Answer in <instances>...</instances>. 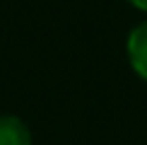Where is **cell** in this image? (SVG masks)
Listing matches in <instances>:
<instances>
[{
	"label": "cell",
	"mask_w": 147,
	"mask_h": 145,
	"mask_svg": "<svg viewBox=\"0 0 147 145\" xmlns=\"http://www.w3.org/2000/svg\"><path fill=\"white\" fill-rule=\"evenodd\" d=\"M0 145H32V133L22 119L3 114L0 116Z\"/></svg>",
	"instance_id": "cell-2"
},
{
	"label": "cell",
	"mask_w": 147,
	"mask_h": 145,
	"mask_svg": "<svg viewBox=\"0 0 147 145\" xmlns=\"http://www.w3.org/2000/svg\"><path fill=\"white\" fill-rule=\"evenodd\" d=\"M128 58L133 70L147 82V22H140L128 36Z\"/></svg>",
	"instance_id": "cell-1"
},
{
	"label": "cell",
	"mask_w": 147,
	"mask_h": 145,
	"mask_svg": "<svg viewBox=\"0 0 147 145\" xmlns=\"http://www.w3.org/2000/svg\"><path fill=\"white\" fill-rule=\"evenodd\" d=\"M130 5H135L138 10H142V12H147V0H128Z\"/></svg>",
	"instance_id": "cell-3"
}]
</instances>
